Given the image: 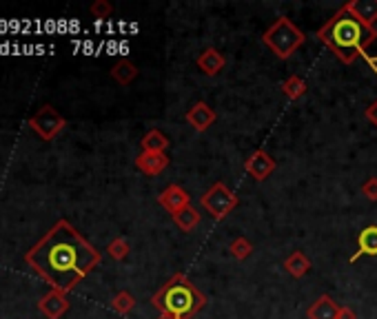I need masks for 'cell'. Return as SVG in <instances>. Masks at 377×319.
<instances>
[{"instance_id": "29", "label": "cell", "mask_w": 377, "mask_h": 319, "mask_svg": "<svg viewBox=\"0 0 377 319\" xmlns=\"http://www.w3.org/2000/svg\"><path fill=\"white\" fill-rule=\"evenodd\" d=\"M366 58H369V55H366ZM369 62H371V64H377V58H375V60H373V58H369Z\"/></svg>"}, {"instance_id": "16", "label": "cell", "mask_w": 377, "mask_h": 319, "mask_svg": "<svg viewBox=\"0 0 377 319\" xmlns=\"http://www.w3.org/2000/svg\"><path fill=\"white\" fill-rule=\"evenodd\" d=\"M311 266H313V264H311V259L302 251H291L287 255V259H284V270L291 277H295V279L304 277L311 270Z\"/></svg>"}, {"instance_id": "5", "label": "cell", "mask_w": 377, "mask_h": 319, "mask_svg": "<svg viewBox=\"0 0 377 319\" xmlns=\"http://www.w3.org/2000/svg\"><path fill=\"white\" fill-rule=\"evenodd\" d=\"M238 204H240L238 195H235L224 182H215L211 189L202 195L204 211L209 213L215 222H222L229 218V215L238 209Z\"/></svg>"}, {"instance_id": "14", "label": "cell", "mask_w": 377, "mask_h": 319, "mask_svg": "<svg viewBox=\"0 0 377 319\" xmlns=\"http://www.w3.org/2000/svg\"><path fill=\"white\" fill-rule=\"evenodd\" d=\"M40 311L49 319H60L64 313L69 311V302H67V297H64V293H60V290H51L49 295L42 297Z\"/></svg>"}, {"instance_id": "23", "label": "cell", "mask_w": 377, "mask_h": 319, "mask_svg": "<svg viewBox=\"0 0 377 319\" xmlns=\"http://www.w3.org/2000/svg\"><path fill=\"white\" fill-rule=\"evenodd\" d=\"M129 251H131V246H129V242L125 238H116V240L109 244V255L113 259H118V261L125 259L129 255Z\"/></svg>"}, {"instance_id": "20", "label": "cell", "mask_w": 377, "mask_h": 319, "mask_svg": "<svg viewBox=\"0 0 377 319\" xmlns=\"http://www.w3.org/2000/svg\"><path fill=\"white\" fill-rule=\"evenodd\" d=\"M173 224L180 231L184 233H191L197 224H200V213H197V209H193V206H186L184 211H180L178 215H173Z\"/></svg>"}, {"instance_id": "13", "label": "cell", "mask_w": 377, "mask_h": 319, "mask_svg": "<svg viewBox=\"0 0 377 319\" xmlns=\"http://www.w3.org/2000/svg\"><path fill=\"white\" fill-rule=\"evenodd\" d=\"M344 7L351 12L357 21H362L364 25L375 27L377 23V0H348Z\"/></svg>"}, {"instance_id": "10", "label": "cell", "mask_w": 377, "mask_h": 319, "mask_svg": "<svg viewBox=\"0 0 377 319\" xmlns=\"http://www.w3.org/2000/svg\"><path fill=\"white\" fill-rule=\"evenodd\" d=\"M360 257H377V224H369L357 233V248L348 261L355 264Z\"/></svg>"}, {"instance_id": "21", "label": "cell", "mask_w": 377, "mask_h": 319, "mask_svg": "<svg viewBox=\"0 0 377 319\" xmlns=\"http://www.w3.org/2000/svg\"><path fill=\"white\" fill-rule=\"evenodd\" d=\"M111 308L116 311L118 315H129L131 311L136 308V297L129 293V290H120V293L113 297Z\"/></svg>"}, {"instance_id": "18", "label": "cell", "mask_w": 377, "mask_h": 319, "mask_svg": "<svg viewBox=\"0 0 377 319\" xmlns=\"http://www.w3.org/2000/svg\"><path fill=\"white\" fill-rule=\"evenodd\" d=\"M111 78L116 80L118 84H122V87H127V84H131V82L138 78V67L131 60L122 58V60H118L116 64H113Z\"/></svg>"}, {"instance_id": "3", "label": "cell", "mask_w": 377, "mask_h": 319, "mask_svg": "<svg viewBox=\"0 0 377 319\" xmlns=\"http://www.w3.org/2000/svg\"><path fill=\"white\" fill-rule=\"evenodd\" d=\"M151 304L160 313L175 315L180 319H193L206 306V295L184 273H175L156 290Z\"/></svg>"}, {"instance_id": "8", "label": "cell", "mask_w": 377, "mask_h": 319, "mask_svg": "<svg viewBox=\"0 0 377 319\" xmlns=\"http://www.w3.org/2000/svg\"><path fill=\"white\" fill-rule=\"evenodd\" d=\"M158 204L162 206L165 211L171 213L173 218V215L184 211L186 206H191V195H188L186 189H182L180 184H169L167 189L158 195Z\"/></svg>"}, {"instance_id": "17", "label": "cell", "mask_w": 377, "mask_h": 319, "mask_svg": "<svg viewBox=\"0 0 377 319\" xmlns=\"http://www.w3.org/2000/svg\"><path fill=\"white\" fill-rule=\"evenodd\" d=\"M140 144H143L145 153H165L171 142H169V138L160 129H151V131H147V133H145L143 142H140Z\"/></svg>"}, {"instance_id": "24", "label": "cell", "mask_w": 377, "mask_h": 319, "mask_svg": "<svg viewBox=\"0 0 377 319\" xmlns=\"http://www.w3.org/2000/svg\"><path fill=\"white\" fill-rule=\"evenodd\" d=\"M113 14V7L107 3V0H96V3L91 5V16L98 18V21H105V18H109Z\"/></svg>"}, {"instance_id": "22", "label": "cell", "mask_w": 377, "mask_h": 319, "mask_svg": "<svg viewBox=\"0 0 377 319\" xmlns=\"http://www.w3.org/2000/svg\"><path fill=\"white\" fill-rule=\"evenodd\" d=\"M229 253L231 255L238 259V261H244L247 257H251V253H253V244L244 238V235H240V238H235L231 244H229Z\"/></svg>"}, {"instance_id": "11", "label": "cell", "mask_w": 377, "mask_h": 319, "mask_svg": "<svg viewBox=\"0 0 377 319\" xmlns=\"http://www.w3.org/2000/svg\"><path fill=\"white\" fill-rule=\"evenodd\" d=\"M169 164H171V157H169L167 153H145L143 151L136 157V168L149 177L160 175Z\"/></svg>"}, {"instance_id": "1", "label": "cell", "mask_w": 377, "mask_h": 319, "mask_svg": "<svg viewBox=\"0 0 377 319\" xmlns=\"http://www.w3.org/2000/svg\"><path fill=\"white\" fill-rule=\"evenodd\" d=\"M27 261L49 281L53 290L69 293L100 264V253L67 220H60L27 253Z\"/></svg>"}, {"instance_id": "26", "label": "cell", "mask_w": 377, "mask_h": 319, "mask_svg": "<svg viewBox=\"0 0 377 319\" xmlns=\"http://www.w3.org/2000/svg\"><path fill=\"white\" fill-rule=\"evenodd\" d=\"M364 116H366V120H369L371 125H373V127L377 129V100H375V102H371V105L366 107Z\"/></svg>"}, {"instance_id": "4", "label": "cell", "mask_w": 377, "mask_h": 319, "mask_svg": "<svg viewBox=\"0 0 377 319\" xmlns=\"http://www.w3.org/2000/svg\"><path fill=\"white\" fill-rule=\"evenodd\" d=\"M304 40H306L304 31H302L300 27L287 16L276 18V23L262 34V42L267 44L280 60L291 58V55L304 44Z\"/></svg>"}, {"instance_id": "25", "label": "cell", "mask_w": 377, "mask_h": 319, "mask_svg": "<svg viewBox=\"0 0 377 319\" xmlns=\"http://www.w3.org/2000/svg\"><path fill=\"white\" fill-rule=\"evenodd\" d=\"M360 191L369 202H377V177L375 175L366 177V180L362 182V186H360Z\"/></svg>"}, {"instance_id": "27", "label": "cell", "mask_w": 377, "mask_h": 319, "mask_svg": "<svg viewBox=\"0 0 377 319\" xmlns=\"http://www.w3.org/2000/svg\"><path fill=\"white\" fill-rule=\"evenodd\" d=\"M337 319H357V315H355V311L351 306H339Z\"/></svg>"}, {"instance_id": "15", "label": "cell", "mask_w": 377, "mask_h": 319, "mask_svg": "<svg viewBox=\"0 0 377 319\" xmlns=\"http://www.w3.org/2000/svg\"><path fill=\"white\" fill-rule=\"evenodd\" d=\"M337 313H339V306L333 302V297L322 295L308 306L306 317L308 319H337Z\"/></svg>"}, {"instance_id": "28", "label": "cell", "mask_w": 377, "mask_h": 319, "mask_svg": "<svg viewBox=\"0 0 377 319\" xmlns=\"http://www.w3.org/2000/svg\"><path fill=\"white\" fill-rule=\"evenodd\" d=\"M158 319H180V317H175V315H169V313H160Z\"/></svg>"}, {"instance_id": "19", "label": "cell", "mask_w": 377, "mask_h": 319, "mask_svg": "<svg viewBox=\"0 0 377 319\" xmlns=\"http://www.w3.org/2000/svg\"><path fill=\"white\" fill-rule=\"evenodd\" d=\"M282 93L289 98V100H300V98H304V93H306V80L304 78H300L297 73H293V76H289L284 82H282Z\"/></svg>"}, {"instance_id": "9", "label": "cell", "mask_w": 377, "mask_h": 319, "mask_svg": "<svg viewBox=\"0 0 377 319\" xmlns=\"http://www.w3.org/2000/svg\"><path fill=\"white\" fill-rule=\"evenodd\" d=\"M186 122L191 125L193 131H197V133H204V131H209L213 125H215V120H218V114L206 105V102H195V105L186 111Z\"/></svg>"}, {"instance_id": "7", "label": "cell", "mask_w": 377, "mask_h": 319, "mask_svg": "<svg viewBox=\"0 0 377 319\" xmlns=\"http://www.w3.org/2000/svg\"><path fill=\"white\" fill-rule=\"evenodd\" d=\"M276 168H278V162L264 151V149H258V151L251 153L247 162H244V171H247L256 182H264L267 177L276 173Z\"/></svg>"}, {"instance_id": "6", "label": "cell", "mask_w": 377, "mask_h": 319, "mask_svg": "<svg viewBox=\"0 0 377 319\" xmlns=\"http://www.w3.org/2000/svg\"><path fill=\"white\" fill-rule=\"evenodd\" d=\"M29 125L34 127V131H38V136H40V138L53 140L64 129V125H67V122H64V118L53 107L45 105V107L38 109V114L32 118Z\"/></svg>"}, {"instance_id": "2", "label": "cell", "mask_w": 377, "mask_h": 319, "mask_svg": "<svg viewBox=\"0 0 377 319\" xmlns=\"http://www.w3.org/2000/svg\"><path fill=\"white\" fill-rule=\"evenodd\" d=\"M317 40L324 42L339 62L353 64L360 55H369L366 49L377 40V29L357 21L342 5L328 18V23L317 29Z\"/></svg>"}, {"instance_id": "12", "label": "cell", "mask_w": 377, "mask_h": 319, "mask_svg": "<svg viewBox=\"0 0 377 319\" xmlns=\"http://www.w3.org/2000/svg\"><path fill=\"white\" fill-rule=\"evenodd\" d=\"M197 67H200V71L204 73V76L213 78L226 67V58H224L222 51L215 49V47H206V49L197 55Z\"/></svg>"}]
</instances>
